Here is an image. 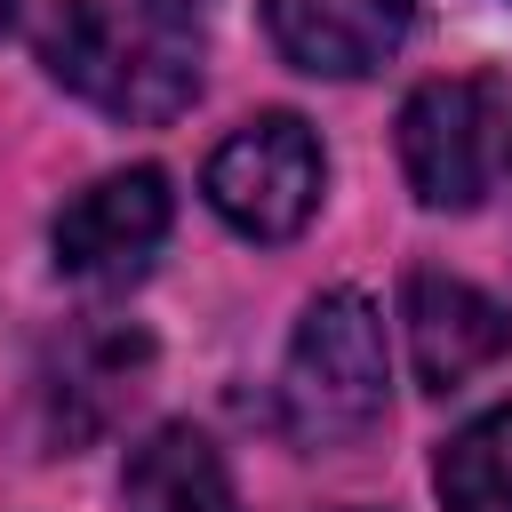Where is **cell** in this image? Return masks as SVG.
<instances>
[{
    "mask_svg": "<svg viewBox=\"0 0 512 512\" xmlns=\"http://www.w3.org/2000/svg\"><path fill=\"white\" fill-rule=\"evenodd\" d=\"M40 64L112 120H176L200 96L192 0H48Z\"/></svg>",
    "mask_w": 512,
    "mask_h": 512,
    "instance_id": "1",
    "label": "cell"
},
{
    "mask_svg": "<svg viewBox=\"0 0 512 512\" xmlns=\"http://www.w3.org/2000/svg\"><path fill=\"white\" fill-rule=\"evenodd\" d=\"M392 392V352H384V320L360 288H328L304 304L288 368H280V416L304 448H344L384 416Z\"/></svg>",
    "mask_w": 512,
    "mask_h": 512,
    "instance_id": "2",
    "label": "cell"
},
{
    "mask_svg": "<svg viewBox=\"0 0 512 512\" xmlns=\"http://www.w3.org/2000/svg\"><path fill=\"white\" fill-rule=\"evenodd\" d=\"M320 184H328V160L296 112H256L208 152V208L240 240H296L320 208Z\"/></svg>",
    "mask_w": 512,
    "mask_h": 512,
    "instance_id": "3",
    "label": "cell"
},
{
    "mask_svg": "<svg viewBox=\"0 0 512 512\" xmlns=\"http://www.w3.org/2000/svg\"><path fill=\"white\" fill-rule=\"evenodd\" d=\"M512 128L488 80H424L400 104V168L424 208H480L504 176Z\"/></svg>",
    "mask_w": 512,
    "mask_h": 512,
    "instance_id": "4",
    "label": "cell"
},
{
    "mask_svg": "<svg viewBox=\"0 0 512 512\" xmlns=\"http://www.w3.org/2000/svg\"><path fill=\"white\" fill-rule=\"evenodd\" d=\"M168 216H176V200H168L160 168H112V176H96L88 192L64 200L56 264L88 288H128L152 264V248L168 240Z\"/></svg>",
    "mask_w": 512,
    "mask_h": 512,
    "instance_id": "5",
    "label": "cell"
},
{
    "mask_svg": "<svg viewBox=\"0 0 512 512\" xmlns=\"http://www.w3.org/2000/svg\"><path fill=\"white\" fill-rule=\"evenodd\" d=\"M400 320H408V360H416L424 392H464L480 368H496L512 352L504 304L480 296L472 280H448V272H408Z\"/></svg>",
    "mask_w": 512,
    "mask_h": 512,
    "instance_id": "6",
    "label": "cell"
},
{
    "mask_svg": "<svg viewBox=\"0 0 512 512\" xmlns=\"http://www.w3.org/2000/svg\"><path fill=\"white\" fill-rule=\"evenodd\" d=\"M416 24V0H264V32L296 72L360 80Z\"/></svg>",
    "mask_w": 512,
    "mask_h": 512,
    "instance_id": "7",
    "label": "cell"
},
{
    "mask_svg": "<svg viewBox=\"0 0 512 512\" xmlns=\"http://www.w3.org/2000/svg\"><path fill=\"white\" fill-rule=\"evenodd\" d=\"M128 512H240L224 456L208 448V432L192 424H160L136 456H128Z\"/></svg>",
    "mask_w": 512,
    "mask_h": 512,
    "instance_id": "8",
    "label": "cell"
},
{
    "mask_svg": "<svg viewBox=\"0 0 512 512\" xmlns=\"http://www.w3.org/2000/svg\"><path fill=\"white\" fill-rule=\"evenodd\" d=\"M440 504L448 512H512V400L480 408L472 424H456L440 440Z\"/></svg>",
    "mask_w": 512,
    "mask_h": 512,
    "instance_id": "9",
    "label": "cell"
}]
</instances>
